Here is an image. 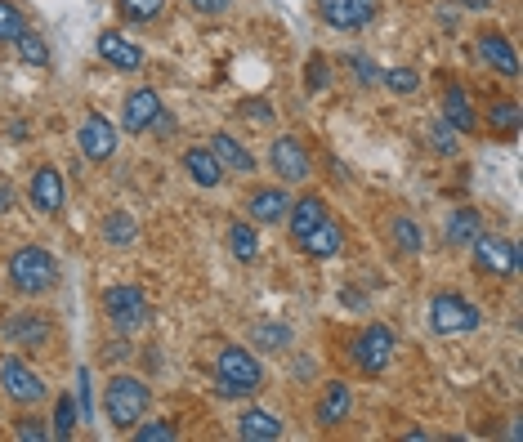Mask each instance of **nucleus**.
<instances>
[{
	"instance_id": "f257e3e1",
	"label": "nucleus",
	"mask_w": 523,
	"mask_h": 442,
	"mask_svg": "<svg viewBox=\"0 0 523 442\" xmlns=\"http://www.w3.org/2000/svg\"><path fill=\"white\" fill-rule=\"evenodd\" d=\"M5 277L18 295H50L59 286V259H54L45 246H18L14 255L5 259Z\"/></svg>"
},
{
	"instance_id": "f03ea898",
	"label": "nucleus",
	"mask_w": 523,
	"mask_h": 442,
	"mask_svg": "<svg viewBox=\"0 0 523 442\" xmlns=\"http://www.w3.org/2000/svg\"><path fill=\"white\" fill-rule=\"evenodd\" d=\"M260 384H264V367L255 353H246L242 344L220 349V362H215V393L220 398H255Z\"/></svg>"
},
{
	"instance_id": "7ed1b4c3",
	"label": "nucleus",
	"mask_w": 523,
	"mask_h": 442,
	"mask_svg": "<svg viewBox=\"0 0 523 442\" xmlns=\"http://www.w3.org/2000/svg\"><path fill=\"white\" fill-rule=\"evenodd\" d=\"M152 407V389L144 380L135 376H112L108 380V393H103V411H108V425L121 429V434H130V429L139 425V420L148 416Z\"/></svg>"
},
{
	"instance_id": "20e7f679",
	"label": "nucleus",
	"mask_w": 523,
	"mask_h": 442,
	"mask_svg": "<svg viewBox=\"0 0 523 442\" xmlns=\"http://www.w3.org/2000/svg\"><path fill=\"white\" fill-rule=\"evenodd\" d=\"M103 313H108V322L117 326L121 335H135L139 326L148 322V295L139 291L135 282H117L103 291Z\"/></svg>"
},
{
	"instance_id": "39448f33",
	"label": "nucleus",
	"mask_w": 523,
	"mask_h": 442,
	"mask_svg": "<svg viewBox=\"0 0 523 442\" xmlns=\"http://www.w3.org/2000/svg\"><path fill=\"white\" fill-rule=\"evenodd\" d=\"M394 344H398V335L389 331L385 322L363 326V331L354 335V344H349V353H354V367L363 371V376H380V371L394 362Z\"/></svg>"
},
{
	"instance_id": "423d86ee",
	"label": "nucleus",
	"mask_w": 523,
	"mask_h": 442,
	"mask_svg": "<svg viewBox=\"0 0 523 442\" xmlns=\"http://www.w3.org/2000/svg\"><path fill=\"white\" fill-rule=\"evenodd\" d=\"M0 389H5L9 402H18V407H41L45 398H50V389H45V380L36 376L32 367H27L23 358H14V353H5L0 358Z\"/></svg>"
},
{
	"instance_id": "0eeeda50",
	"label": "nucleus",
	"mask_w": 523,
	"mask_h": 442,
	"mask_svg": "<svg viewBox=\"0 0 523 442\" xmlns=\"http://www.w3.org/2000/svg\"><path fill=\"white\" fill-rule=\"evenodd\" d=\"M430 326L439 335H470V331H479L483 326V313L474 309L465 295L443 291V295H434L430 300Z\"/></svg>"
},
{
	"instance_id": "6e6552de",
	"label": "nucleus",
	"mask_w": 523,
	"mask_h": 442,
	"mask_svg": "<svg viewBox=\"0 0 523 442\" xmlns=\"http://www.w3.org/2000/svg\"><path fill=\"white\" fill-rule=\"evenodd\" d=\"M470 251H474V268H479L483 277H492V282H506V277L519 273V246L506 242V237L479 233Z\"/></svg>"
},
{
	"instance_id": "1a4fd4ad",
	"label": "nucleus",
	"mask_w": 523,
	"mask_h": 442,
	"mask_svg": "<svg viewBox=\"0 0 523 442\" xmlns=\"http://www.w3.org/2000/svg\"><path fill=\"white\" fill-rule=\"evenodd\" d=\"M269 166H273V175H278L282 184H304L309 170H313V157H309V148H304L296 134H278V139L269 143Z\"/></svg>"
},
{
	"instance_id": "9d476101",
	"label": "nucleus",
	"mask_w": 523,
	"mask_h": 442,
	"mask_svg": "<svg viewBox=\"0 0 523 442\" xmlns=\"http://www.w3.org/2000/svg\"><path fill=\"white\" fill-rule=\"evenodd\" d=\"M5 340L14 344V349H27V353L45 349V344L54 340V322H50V313H36V309H18V313H9V317H5Z\"/></svg>"
},
{
	"instance_id": "9b49d317",
	"label": "nucleus",
	"mask_w": 523,
	"mask_h": 442,
	"mask_svg": "<svg viewBox=\"0 0 523 442\" xmlns=\"http://www.w3.org/2000/svg\"><path fill=\"white\" fill-rule=\"evenodd\" d=\"M76 148H81V157L90 166H103V161L117 157V126L108 117H99V112H90L81 121V130H76Z\"/></svg>"
},
{
	"instance_id": "f8f14e48",
	"label": "nucleus",
	"mask_w": 523,
	"mask_h": 442,
	"mask_svg": "<svg viewBox=\"0 0 523 442\" xmlns=\"http://www.w3.org/2000/svg\"><path fill=\"white\" fill-rule=\"evenodd\" d=\"M380 14V0H318V18L336 32H358Z\"/></svg>"
},
{
	"instance_id": "ddd939ff",
	"label": "nucleus",
	"mask_w": 523,
	"mask_h": 442,
	"mask_svg": "<svg viewBox=\"0 0 523 442\" xmlns=\"http://www.w3.org/2000/svg\"><path fill=\"white\" fill-rule=\"evenodd\" d=\"M474 54H479V59L488 63L497 76H506V81H515V76H519V54H515V45H510L501 32H492V27H483V32L474 36Z\"/></svg>"
},
{
	"instance_id": "4468645a",
	"label": "nucleus",
	"mask_w": 523,
	"mask_h": 442,
	"mask_svg": "<svg viewBox=\"0 0 523 442\" xmlns=\"http://www.w3.org/2000/svg\"><path fill=\"white\" fill-rule=\"evenodd\" d=\"M291 210V197L282 184H269V188H251V197H246V215H251V224H278V219H287Z\"/></svg>"
},
{
	"instance_id": "2eb2a0df",
	"label": "nucleus",
	"mask_w": 523,
	"mask_h": 442,
	"mask_svg": "<svg viewBox=\"0 0 523 442\" xmlns=\"http://www.w3.org/2000/svg\"><path fill=\"white\" fill-rule=\"evenodd\" d=\"M94 54H99L103 63L121 67V72H139V67H144V50H139L135 41H126L121 32H99L94 36Z\"/></svg>"
},
{
	"instance_id": "dca6fc26",
	"label": "nucleus",
	"mask_w": 523,
	"mask_h": 442,
	"mask_svg": "<svg viewBox=\"0 0 523 442\" xmlns=\"http://www.w3.org/2000/svg\"><path fill=\"white\" fill-rule=\"evenodd\" d=\"M157 112H161V94L144 85V90L126 94V103H121V130H126V134H144L152 121H157Z\"/></svg>"
},
{
	"instance_id": "f3484780",
	"label": "nucleus",
	"mask_w": 523,
	"mask_h": 442,
	"mask_svg": "<svg viewBox=\"0 0 523 442\" xmlns=\"http://www.w3.org/2000/svg\"><path fill=\"white\" fill-rule=\"evenodd\" d=\"M32 206L41 210V215H63V201H68V188H63V175L54 166H41L32 175Z\"/></svg>"
},
{
	"instance_id": "a211bd4d",
	"label": "nucleus",
	"mask_w": 523,
	"mask_h": 442,
	"mask_svg": "<svg viewBox=\"0 0 523 442\" xmlns=\"http://www.w3.org/2000/svg\"><path fill=\"white\" fill-rule=\"evenodd\" d=\"M211 152H215V161L224 166V175H255V157H251V148H246L242 139H233L228 130L211 134Z\"/></svg>"
},
{
	"instance_id": "6ab92c4d",
	"label": "nucleus",
	"mask_w": 523,
	"mask_h": 442,
	"mask_svg": "<svg viewBox=\"0 0 523 442\" xmlns=\"http://www.w3.org/2000/svg\"><path fill=\"white\" fill-rule=\"evenodd\" d=\"M349 411H354V389H349L345 380H331L327 389H322V398H318V425L322 429L345 425Z\"/></svg>"
},
{
	"instance_id": "aec40b11",
	"label": "nucleus",
	"mask_w": 523,
	"mask_h": 442,
	"mask_svg": "<svg viewBox=\"0 0 523 442\" xmlns=\"http://www.w3.org/2000/svg\"><path fill=\"white\" fill-rule=\"evenodd\" d=\"M296 246H300V251L309 255V259H336L340 251H345V228H340L336 219L327 215V219H322L318 228H313L309 237H300Z\"/></svg>"
},
{
	"instance_id": "412c9836",
	"label": "nucleus",
	"mask_w": 523,
	"mask_h": 442,
	"mask_svg": "<svg viewBox=\"0 0 523 442\" xmlns=\"http://www.w3.org/2000/svg\"><path fill=\"white\" fill-rule=\"evenodd\" d=\"M443 121H448L456 134H474V130H479V117H474V108H470L465 85H448V90H443Z\"/></svg>"
},
{
	"instance_id": "4be33fe9",
	"label": "nucleus",
	"mask_w": 523,
	"mask_h": 442,
	"mask_svg": "<svg viewBox=\"0 0 523 442\" xmlns=\"http://www.w3.org/2000/svg\"><path fill=\"white\" fill-rule=\"evenodd\" d=\"M237 438H242V442H278L282 438V420L273 416V411L251 407V411L237 416Z\"/></svg>"
},
{
	"instance_id": "5701e85b",
	"label": "nucleus",
	"mask_w": 523,
	"mask_h": 442,
	"mask_svg": "<svg viewBox=\"0 0 523 442\" xmlns=\"http://www.w3.org/2000/svg\"><path fill=\"white\" fill-rule=\"evenodd\" d=\"M184 170H188V179H193L197 188H220L224 184V166L215 161L211 148H188L184 152Z\"/></svg>"
},
{
	"instance_id": "b1692460",
	"label": "nucleus",
	"mask_w": 523,
	"mask_h": 442,
	"mask_svg": "<svg viewBox=\"0 0 523 442\" xmlns=\"http://www.w3.org/2000/svg\"><path fill=\"white\" fill-rule=\"evenodd\" d=\"M251 340L260 353H287L291 344H296V331H291L287 322H278V317H260V322L251 326Z\"/></svg>"
},
{
	"instance_id": "393cba45",
	"label": "nucleus",
	"mask_w": 523,
	"mask_h": 442,
	"mask_svg": "<svg viewBox=\"0 0 523 442\" xmlns=\"http://www.w3.org/2000/svg\"><path fill=\"white\" fill-rule=\"evenodd\" d=\"M327 219V201L322 197H300V201H291V210H287V228H291V237H309L313 228Z\"/></svg>"
},
{
	"instance_id": "a878e982",
	"label": "nucleus",
	"mask_w": 523,
	"mask_h": 442,
	"mask_svg": "<svg viewBox=\"0 0 523 442\" xmlns=\"http://www.w3.org/2000/svg\"><path fill=\"white\" fill-rule=\"evenodd\" d=\"M483 233V215L474 206H461L448 215V228H443V237H448V246H474V237Z\"/></svg>"
},
{
	"instance_id": "bb28decb",
	"label": "nucleus",
	"mask_w": 523,
	"mask_h": 442,
	"mask_svg": "<svg viewBox=\"0 0 523 442\" xmlns=\"http://www.w3.org/2000/svg\"><path fill=\"white\" fill-rule=\"evenodd\" d=\"M99 233H103V242L117 246V251H126V246L139 242V224H135V215H126V210H112V215L99 224Z\"/></svg>"
},
{
	"instance_id": "cd10ccee",
	"label": "nucleus",
	"mask_w": 523,
	"mask_h": 442,
	"mask_svg": "<svg viewBox=\"0 0 523 442\" xmlns=\"http://www.w3.org/2000/svg\"><path fill=\"white\" fill-rule=\"evenodd\" d=\"M519 121H523L519 99H497V103L488 108V126H492V134H501V139H515V134H519Z\"/></svg>"
},
{
	"instance_id": "c85d7f7f",
	"label": "nucleus",
	"mask_w": 523,
	"mask_h": 442,
	"mask_svg": "<svg viewBox=\"0 0 523 442\" xmlns=\"http://www.w3.org/2000/svg\"><path fill=\"white\" fill-rule=\"evenodd\" d=\"M389 237H394V246H398L403 255H421V251H425L421 224H416V219H407V215H398L394 224H389Z\"/></svg>"
},
{
	"instance_id": "c756f323",
	"label": "nucleus",
	"mask_w": 523,
	"mask_h": 442,
	"mask_svg": "<svg viewBox=\"0 0 523 442\" xmlns=\"http://www.w3.org/2000/svg\"><path fill=\"white\" fill-rule=\"evenodd\" d=\"M228 251H233V259H242V264H255V255H260L255 224H233L228 228Z\"/></svg>"
},
{
	"instance_id": "7c9ffc66",
	"label": "nucleus",
	"mask_w": 523,
	"mask_h": 442,
	"mask_svg": "<svg viewBox=\"0 0 523 442\" xmlns=\"http://www.w3.org/2000/svg\"><path fill=\"white\" fill-rule=\"evenodd\" d=\"M14 50H18V59H23L27 67H50V45H45L41 32H32V27H27V32L14 41Z\"/></svg>"
},
{
	"instance_id": "2f4dec72",
	"label": "nucleus",
	"mask_w": 523,
	"mask_h": 442,
	"mask_svg": "<svg viewBox=\"0 0 523 442\" xmlns=\"http://www.w3.org/2000/svg\"><path fill=\"white\" fill-rule=\"evenodd\" d=\"M23 32H27V14L14 0H0V45H14Z\"/></svg>"
},
{
	"instance_id": "473e14b6",
	"label": "nucleus",
	"mask_w": 523,
	"mask_h": 442,
	"mask_svg": "<svg viewBox=\"0 0 523 442\" xmlns=\"http://www.w3.org/2000/svg\"><path fill=\"white\" fill-rule=\"evenodd\" d=\"M380 85H385L389 94H416L421 90V72H416V67H385V72H380Z\"/></svg>"
},
{
	"instance_id": "72a5a7b5",
	"label": "nucleus",
	"mask_w": 523,
	"mask_h": 442,
	"mask_svg": "<svg viewBox=\"0 0 523 442\" xmlns=\"http://www.w3.org/2000/svg\"><path fill=\"white\" fill-rule=\"evenodd\" d=\"M76 434V398L72 393H63L59 402H54V429L50 438H72Z\"/></svg>"
},
{
	"instance_id": "f704fd0d",
	"label": "nucleus",
	"mask_w": 523,
	"mask_h": 442,
	"mask_svg": "<svg viewBox=\"0 0 523 442\" xmlns=\"http://www.w3.org/2000/svg\"><path fill=\"white\" fill-rule=\"evenodd\" d=\"M130 434H135V442H175L179 429L170 425V420H139Z\"/></svg>"
},
{
	"instance_id": "c9c22d12",
	"label": "nucleus",
	"mask_w": 523,
	"mask_h": 442,
	"mask_svg": "<svg viewBox=\"0 0 523 442\" xmlns=\"http://www.w3.org/2000/svg\"><path fill=\"white\" fill-rule=\"evenodd\" d=\"M117 9L130 18V23H152V18L166 9V0H117Z\"/></svg>"
},
{
	"instance_id": "e433bc0d",
	"label": "nucleus",
	"mask_w": 523,
	"mask_h": 442,
	"mask_svg": "<svg viewBox=\"0 0 523 442\" xmlns=\"http://www.w3.org/2000/svg\"><path fill=\"white\" fill-rule=\"evenodd\" d=\"M430 148L443 152V157H456V148H461V134H456L448 121H434V126H430Z\"/></svg>"
},
{
	"instance_id": "4c0bfd02",
	"label": "nucleus",
	"mask_w": 523,
	"mask_h": 442,
	"mask_svg": "<svg viewBox=\"0 0 523 442\" xmlns=\"http://www.w3.org/2000/svg\"><path fill=\"white\" fill-rule=\"evenodd\" d=\"M14 438H23V442H45V438H50V429H45L36 416H23V420H14Z\"/></svg>"
},
{
	"instance_id": "58836bf2",
	"label": "nucleus",
	"mask_w": 523,
	"mask_h": 442,
	"mask_svg": "<svg viewBox=\"0 0 523 442\" xmlns=\"http://www.w3.org/2000/svg\"><path fill=\"white\" fill-rule=\"evenodd\" d=\"M327 59H322V54H313L309 59V72H304V85H309V90H327Z\"/></svg>"
},
{
	"instance_id": "ea45409f",
	"label": "nucleus",
	"mask_w": 523,
	"mask_h": 442,
	"mask_svg": "<svg viewBox=\"0 0 523 442\" xmlns=\"http://www.w3.org/2000/svg\"><path fill=\"white\" fill-rule=\"evenodd\" d=\"M349 67H354V76L363 85H380V72H376V63L367 59V54H354V59H349Z\"/></svg>"
},
{
	"instance_id": "a19ab883",
	"label": "nucleus",
	"mask_w": 523,
	"mask_h": 442,
	"mask_svg": "<svg viewBox=\"0 0 523 442\" xmlns=\"http://www.w3.org/2000/svg\"><path fill=\"white\" fill-rule=\"evenodd\" d=\"M188 5H193L197 14L215 18V14H224V9H233V0H188Z\"/></svg>"
},
{
	"instance_id": "79ce46f5",
	"label": "nucleus",
	"mask_w": 523,
	"mask_h": 442,
	"mask_svg": "<svg viewBox=\"0 0 523 442\" xmlns=\"http://www.w3.org/2000/svg\"><path fill=\"white\" fill-rule=\"evenodd\" d=\"M148 130H157V134H175V117H166V108L157 112V121H152Z\"/></svg>"
},
{
	"instance_id": "37998d69",
	"label": "nucleus",
	"mask_w": 523,
	"mask_h": 442,
	"mask_svg": "<svg viewBox=\"0 0 523 442\" xmlns=\"http://www.w3.org/2000/svg\"><path fill=\"white\" fill-rule=\"evenodd\" d=\"M461 9H474V14H483V9H492V0H456Z\"/></svg>"
},
{
	"instance_id": "c03bdc74",
	"label": "nucleus",
	"mask_w": 523,
	"mask_h": 442,
	"mask_svg": "<svg viewBox=\"0 0 523 442\" xmlns=\"http://www.w3.org/2000/svg\"><path fill=\"white\" fill-rule=\"evenodd\" d=\"M103 358H108V362H121V358H126V344H112V349L103 353Z\"/></svg>"
},
{
	"instance_id": "a18cd8bd",
	"label": "nucleus",
	"mask_w": 523,
	"mask_h": 442,
	"mask_svg": "<svg viewBox=\"0 0 523 442\" xmlns=\"http://www.w3.org/2000/svg\"><path fill=\"white\" fill-rule=\"evenodd\" d=\"M331 179H340V184H345V179H349V170H345V166H340V161H336V157H331Z\"/></svg>"
},
{
	"instance_id": "49530a36",
	"label": "nucleus",
	"mask_w": 523,
	"mask_h": 442,
	"mask_svg": "<svg viewBox=\"0 0 523 442\" xmlns=\"http://www.w3.org/2000/svg\"><path fill=\"white\" fill-rule=\"evenodd\" d=\"M0 210H5V188H0Z\"/></svg>"
}]
</instances>
